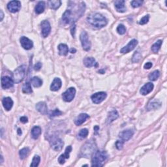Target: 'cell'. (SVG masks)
<instances>
[{"instance_id":"obj_49","label":"cell","mask_w":167,"mask_h":167,"mask_svg":"<svg viewBox=\"0 0 167 167\" xmlns=\"http://www.w3.org/2000/svg\"><path fill=\"white\" fill-rule=\"evenodd\" d=\"M76 52V49L75 48H72L71 50V53L72 54H75Z\"/></svg>"},{"instance_id":"obj_20","label":"cell","mask_w":167,"mask_h":167,"mask_svg":"<svg viewBox=\"0 0 167 167\" xmlns=\"http://www.w3.org/2000/svg\"><path fill=\"white\" fill-rule=\"evenodd\" d=\"M84 64L87 67H97L98 63L92 57H86L83 60Z\"/></svg>"},{"instance_id":"obj_39","label":"cell","mask_w":167,"mask_h":167,"mask_svg":"<svg viewBox=\"0 0 167 167\" xmlns=\"http://www.w3.org/2000/svg\"><path fill=\"white\" fill-rule=\"evenodd\" d=\"M131 3L133 8H137V7H139L142 5L143 1H141V0H134V1H131Z\"/></svg>"},{"instance_id":"obj_42","label":"cell","mask_w":167,"mask_h":167,"mask_svg":"<svg viewBox=\"0 0 167 167\" xmlns=\"http://www.w3.org/2000/svg\"><path fill=\"white\" fill-rule=\"evenodd\" d=\"M41 67H42V63L41 62H38L36 63L35 66H34V70L38 71L41 69Z\"/></svg>"},{"instance_id":"obj_30","label":"cell","mask_w":167,"mask_h":167,"mask_svg":"<svg viewBox=\"0 0 167 167\" xmlns=\"http://www.w3.org/2000/svg\"><path fill=\"white\" fill-rule=\"evenodd\" d=\"M162 44H163V41L162 40H159L156 43H155L151 46V50L153 51V52L157 53L159 50H160Z\"/></svg>"},{"instance_id":"obj_8","label":"cell","mask_w":167,"mask_h":167,"mask_svg":"<svg viewBox=\"0 0 167 167\" xmlns=\"http://www.w3.org/2000/svg\"><path fill=\"white\" fill-rule=\"evenodd\" d=\"M76 90L75 88H69L62 94V99L65 102L72 101L75 98Z\"/></svg>"},{"instance_id":"obj_34","label":"cell","mask_w":167,"mask_h":167,"mask_svg":"<svg viewBox=\"0 0 167 167\" xmlns=\"http://www.w3.org/2000/svg\"><path fill=\"white\" fill-rule=\"evenodd\" d=\"M29 152V149L28 148H24L23 149H22L19 151V155H20V158L21 159H24L27 156Z\"/></svg>"},{"instance_id":"obj_11","label":"cell","mask_w":167,"mask_h":167,"mask_svg":"<svg viewBox=\"0 0 167 167\" xmlns=\"http://www.w3.org/2000/svg\"><path fill=\"white\" fill-rule=\"evenodd\" d=\"M138 42L136 39H132V40L127 44V45L122 48L120 50V52L122 54H127L129 52L132 51L133 49L136 47V46L138 45Z\"/></svg>"},{"instance_id":"obj_14","label":"cell","mask_w":167,"mask_h":167,"mask_svg":"<svg viewBox=\"0 0 167 167\" xmlns=\"http://www.w3.org/2000/svg\"><path fill=\"white\" fill-rule=\"evenodd\" d=\"M20 44L22 47L25 49V50H30L33 48V42L30 39H28V37H22L20 39Z\"/></svg>"},{"instance_id":"obj_19","label":"cell","mask_w":167,"mask_h":167,"mask_svg":"<svg viewBox=\"0 0 167 167\" xmlns=\"http://www.w3.org/2000/svg\"><path fill=\"white\" fill-rule=\"evenodd\" d=\"M62 85V82L60 78H55L50 85V90L53 92H56L60 89Z\"/></svg>"},{"instance_id":"obj_37","label":"cell","mask_w":167,"mask_h":167,"mask_svg":"<svg viewBox=\"0 0 167 167\" xmlns=\"http://www.w3.org/2000/svg\"><path fill=\"white\" fill-rule=\"evenodd\" d=\"M61 114H62V112H61L59 109H56L54 110H52V111H51L50 113H49L50 117L59 116H61Z\"/></svg>"},{"instance_id":"obj_12","label":"cell","mask_w":167,"mask_h":167,"mask_svg":"<svg viewBox=\"0 0 167 167\" xmlns=\"http://www.w3.org/2000/svg\"><path fill=\"white\" fill-rule=\"evenodd\" d=\"M7 9L11 13H16L21 9V3L19 1H11L7 5Z\"/></svg>"},{"instance_id":"obj_23","label":"cell","mask_w":167,"mask_h":167,"mask_svg":"<svg viewBox=\"0 0 167 167\" xmlns=\"http://www.w3.org/2000/svg\"><path fill=\"white\" fill-rule=\"evenodd\" d=\"M36 109L41 114L45 115L48 112V107L46 103L45 102H39L36 105Z\"/></svg>"},{"instance_id":"obj_21","label":"cell","mask_w":167,"mask_h":167,"mask_svg":"<svg viewBox=\"0 0 167 167\" xmlns=\"http://www.w3.org/2000/svg\"><path fill=\"white\" fill-rule=\"evenodd\" d=\"M114 5L116 11L119 13H124L126 11V7L125 6L124 0H117L114 2Z\"/></svg>"},{"instance_id":"obj_1","label":"cell","mask_w":167,"mask_h":167,"mask_svg":"<svg viewBox=\"0 0 167 167\" xmlns=\"http://www.w3.org/2000/svg\"><path fill=\"white\" fill-rule=\"evenodd\" d=\"M74 5V2H73ZM69 9H67L63 14L62 21L65 24H75L78 19H79L85 12V3L80 2L78 5H69Z\"/></svg>"},{"instance_id":"obj_45","label":"cell","mask_w":167,"mask_h":167,"mask_svg":"<svg viewBox=\"0 0 167 167\" xmlns=\"http://www.w3.org/2000/svg\"><path fill=\"white\" fill-rule=\"evenodd\" d=\"M20 122L22 123V124H26V123L28 122V117H27L23 116V117H20Z\"/></svg>"},{"instance_id":"obj_9","label":"cell","mask_w":167,"mask_h":167,"mask_svg":"<svg viewBox=\"0 0 167 167\" xmlns=\"http://www.w3.org/2000/svg\"><path fill=\"white\" fill-rule=\"evenodd\" d=\"M107 94L106 92H100L95 93L94 94L92 95L91 97V99H92V102L95 104H99V103H102L103 100L107 98Z\"/></svg>"},{"instance_id":"obj_27","label":"cell","mask_w":167,"mask_h":167,"mask_svg":"<svg viewBox=\"0 0 167 167\" xmlns=\"http://www.w3.org/2000/svg\"><path fill=\"white\" fill-rule=\"evenodd\" d=\"M45 9V3L44 1H39L37 4V5L35 8V13L37 14H41L43 13Z\"/></svg>"},{"instance_id":"obj_18","label":"cell","mask_w":167,"mask_h":167,"mask_svg":"<svg viewBox=\"0 0 167 167\" xmlns=\"http://www.w3.org/2000/svg\"><path fill=\"white\" fill-rule=\"evenodd\" d=\"M90 117V116L87 114H85V113H82V114H80V115L76 117V119L75 120V124L77 126H79L81 125L82 124H84L86 121L87 119H88Z\"/></svg>"},{"instance_id":"obj_22","label":"cell","mask_w":167,"mask_h":167,"mask_svg":"<svg viewBox=\"0 0 167 167\" xmlns=\"http://www.w3.org/2000/svg\"><path fill=\"white\" fill-rule=\"evenodd\" d=\"M2 104H3L4 109L9 111L13 106V100L11 97H5L2 100Z\"/></svg>"},{"instance_id":"obj_47","label":"cell","mask_w":167,"mask_h":167,"mask_svg":"<svg viewBox=\"0 0 167 167\" xmlns=\"http://www.w3.org/2000/svg\"><path fill=\"white\" fill-rule=\"evenodd\" d=\"M99 127H98V126H95L94 127V131H95V132H97L98 131H99Z\"/></svg>"},{"instance_id":"obj_2","label":"cell","mask_w":167,"mask_h":167,"mask_svg":"<svg viewBox=\"0 0 167 167\" xmlns=\"http://www.w3.org/2000/svg\"><path fill=\"white\" fill-rule=\"evenodd\" d=\"M87 21L91 26L96 28H102L107 26V19L101 14L98 13H91L87 18Z\"/></svg>"},{"instance_id":"obj_40","label":"cell","mask_w":167,"mask_h":167,"mask_svg":"<svg viewBox=\"0 0 167 167\" xmlns=\"http://www.w3.org/2000/svg\"><path fill=\"white\" fill-rule=\"evenodd\" d=\"M149 19V14H147V15L144 16L143 18L140 20L139 24H141V25H144V24H146L148 22Z\"/></svg>"},{"instance_id":"obj_31","label":"cell","mask_w":167,"mask_h":167,"mask_svg":"<svg viewBox=\"0 0 167 167\" xmlns=\"http://www.w3.org/2000/svg\"><path fill=\"white\" fill-rule=\"evenodd\" d=\"M159 76H160V72L158 70H155L149 75L148 78L149 80L155 81L158 79Z\"/></svg>"},{"instance_id":"obj_44","label":"cell","mask_w":167,"mask_h":167,"mask_svg":"<svg viewBox=\"0 0 167 167\" xmlns=\"http://www.w3.org/2000/svg\"><path fill=\"white\" fill-rule=\"evenodd\" d=\"M75 28H76V26H75V24H73L72 25V27H71V34H72V35L73 37H75Z\"/></svg>"},{"instance_id":"obj_32","label":"cell","mask_w":167,"mask_h":167,"mask_svg":"<svg viewBox=\"0 0 167 167\" xmlns=\"http://www.w3.org/2000/svg\"><path fill=\"white\" fill-rule=\"evenodd\" d=\"M33 91L31 86V84L28 82L24 84L22 86V92L24 93H31Z\"/></svg>"},{"instance_id":"obj_43","label":"cell","mask_w":167,"mask_h":167,"mask_svg":"<svg viewBox=\"0 0 167 167\" xmlns=\"http://www.w3.org/2000/svg\"><path fill=\"white\" fill-rule=\"evenodd\" d=\"M152 66H153V64H152L151 62H148L145 63L144 65V68L146 69H149L151 68Z\"/></svg>"},{"instance_id":"obj_46","label":"cell","mask_w":167,"mask_h":167,"mask_svg":"<svg viewBox=\"0 0 167 167\" xmlns=\"http://www.w3.org/2000/svg\"><path fill=\"white\" fill-rule=\"evenodd\" d=\"M0 13H1V21L3 20V16H4V14L3 13V11L2 10H0Z\"/></svg>"},{"instance_id":"obj_33","label":"cell","mask_w":167,"mask_h":167,"mask_svg":"<svg viewBox=\"0 0 167 167\" xmlns=\"http://www.w3.org/2000/svg\"><path fill=\"white\" fill-rule=\"evenodd\" d=\"M88 133H89V131L87 129H81L79 133L78 134V138L80 140H82L86 138L88 135Z\"/></svg>"},{"instance_id":"obj_28","label":"cell","mask_w":167,"mask_h":167,"mask_svg":"<svg viewBox=\"0 0 167 167\" xmlns=\"http://www.w3.org/2000/svg\"><path fill=\"white\" fill-rule=\"evenodd\" d=\"M31 84L35 88H39L43 85V80L37 77H34L31 80Z\"/></svg>"},{"instance_id":"obj_35","label":"cell","mask_w":167,"mask_h":167,"mask_svg":"<svg viewBox=\"0 0 167 167\" xmlns=\"http://www.w3.org/2000/svg\"><path fill=\"white\" fill-rule=\"evenodd\" d=\"M40 161H41L40 157H39V155H35L34 156V157L33 158L32 163H31V164H30V166L32 167L37 166L39 164V163H40Z\"/></svg>"},{"instance_id":"obj_50","label":"cell","mask_w":167,"mask_h":167,"mask_svg":"<svg viewBox=\"0 0 167 167\" xmlns=\"http://www.w3.org/2000/svg\"><path fill=\"white\" fill-rule=\"evenodd\" d=\"M1 163H3V156H1Z\"/></svg>"},{"instance_id":"obj_13","label":"cell","mask_w":167,"mask_h":167,"mask_svg":"<svg viewBox=\"0 0 167 167\" xmlns=\"http://www.w3.org/2000/svg\"><path fill=\"white\" fill-rule=\"evenodd\" d=\"M1 87L3 89H8L13 86L14 85V80L13 78H10L9 77H3L1 79Z\"/></svg>"},{"instance_id":"obj_26","label":"cell","mask_w":167,"mask_h":167,"mask_svg":"<svg viewBox=\"0 0 167 167\" xmlns=\"http://www.w3.org/2000/svg\"><path fill=\"white\" fill-rule=\"evenodd\" d=\"M31 136L33 139H37L41 134V129L40 127L35 126L31 130Z\"/></svg>"},{"instance_id":"obj_6","label":"cell","mask_w":167,"mask_h":167,"mask_svg":"<svg viewBox=\"0 0 167 167\" xmlns=\"http://www.w3.org/2000/svg\"><path fill=\"white\" fill-rule=\"evenodd\" d=\"M50 144L51 148L54 151H60L63 146V142L61 138H58V136H53L50 139Z\"/></svg>"},{"instance_id":"obj_41","label":"cell","mask_w":167,"mask_h":167,"mask_svg":"<svg viewBox=\"0 0 167 167\" xmlns=\"http://www.w3.org/2000/svg\"><path fill=\"white\" fill-rule=\"evenodd\" d=\"M124 142L122 141V140H120V141H117V142H116V147L117 149H119V150H121L123 148V146H124Z\"/></svg>"},{"instance_id":"obj_3","label":"cell","mask_w":167,"mask_h":167,"mask_svg":"<svg viewBox=\"0 0 167 167\" xmlns=\"http://www.w3.org/2000/svg\"><path fill=\"white\" fill-rule=\"evenodd\" d=\"M108 154L105 151H96L92 155V166H103V163L107 160Z\"/></svg>"},{"instance_id":"obj_16","label":"cell","mask_w":167,"mask_h":167,"mask_svg":"<svg viewBox=\"0 0 167 167\" xmlns=\"http://www.w3.org/2000/svg\"><path fill=\"white\" fill-rule=\"evenodd\" d=\"M72 151V146H69L65 149V153L63 154H61L60 156V157L58 158V162L59 163L61 164H63L65 163V160L69 158V154Z\"/></svg>"},{"instance_id":"obj_10","label":"cell","mask_w":167,"mask_h":167,"mask_svg":"<svg viewBox=\"0 0 167 167\" xmlns=\"http://www.w3.org/2000/svg\"><path fill=\"white\" fill-rule=\"evenodd\" d=\"M41 35L44 38L47 37L51 31V26L48 20L42 21L41 24Z\"/></svg>"},{"instance_id":"obj_5","label":"cell","mask_w":167,"mask_h":167,"mask_svg":"<svg viewBox=\"0 0 167 167\" xmlns=\"http://www.w3.org/2000/svg\"><path fill=\"white\" fill-rule=\"evenodd\" d=\"M24 76H25V65H21L14 70L12 78L14 83L19 84L23 80Z\"/></svg>"},{"instance_id":"obj_4","label":"cell","mask_w":167,"mask_h":167,"mask_svg":"<svg viewBox=\"0 0 167 167\" xmlns=\"http://www.w3.org/2000/svg\"><path fill=\"white\" fill-rule=\"evenodd\" d=\"M95 151V142L92 141H90L86 143L82 146L80 150V156L82 157H89L90 156L93 155Z\"/></svg>"},{"instance_id":"obj_38","label":"cell","mask_w":167,"mask_h":167,"mask_svg":"<svg viewBox=\"0 0 167 167\" xmlns=\"http://www.w3.org/2000/svg\"><path fill=\"white\" fill-rule=\"evenodd\" d=\"M117 31L119 35H124L126 32V28L123 24H119L117 28Z\"/></svg>"},{"instance_id":"obj_24","label":"cell","mask_w":167,"mask_h":167,"mask_svg":"<svg viewBox=\"0 0 167 167\" xmlns=\"http://www.w3.org/2000/svg\"><path fill=\"white\" fill-rule=\"evenodd\" d=\"M58 50L60 56H67L69 52V48L65 44H60L58 46Z\"/></svg>"},{"instance_id":"obj_17","label":"cell","mask_w":167,"mask_h":167,"mask_svg":"<svg viewBox=\"0 0 167 167\" xmlns=\"http://www.w3.org/2000/svg\"><path fill=\"white\" fill-rule=\"evenodd\" d=\"M153 88L154 86L152 83L151 82L146 83V84H144L143 86L141 88L140 92H141L142 95H146L149 94L150 92H151V91L153 90Z\"/></svg>"},{"instance_id":"obj_25","label":"cell","mask_w":167,"mask_h":167,"mask_svg":"<svg viewBox=\"0 0 167 167\" xmlns=\"http://www.w3.org/2000/svg\"><path fill=\"white\" fill-rule=\"evenodd\" d=\"M118 117H119L118 112L115 110H112V111L109 112V116H108V118H107V122L109 123V124H110V123L114 122V120H116Z\"/></svg>"},{"instance_id":"obj_15","label":"cell","mask_w":167,"mask_h":167,"mask_svg":"<svg viewBox=\"0 0 167 167\" xmlns=\"http://www.w3.org/2000/svg\"><path fill=\"white\" fill-rule=\"evenodd\" d=\"M134 134V132L131 129H127L122 131L119 134V137L120 140H122L124 142L128 141L131 138L132 135Z\"/></svg>"},{"instance_id":"obj_7","label":"cell","mask_w":167,"mask_h":167,"mask_svg":"<svg viewBox=\"0 0 167 167\" xmlns=\"http://www.w3.org/2000/svg\"><path fill=\"white\" fill-rule=\"evenodd\" d=\"M80 39L82 43V48L86 51H89L91 49V43L89 40V37L86 31H83L80 35Z\"/></svg>"},{"instance_id":"obj_29","label":"cell","mask_w":167,"mask_h":167,"mask_svg":"<svg viewBox=\"0 0 167 167\" xmlns=\"http://www.w3.org/2000/svg\"><path fill=\"white\" fill-rule=\"evenodd\" d=\"M48 4L52 9L57 10L61 6V1L60 0H56V1L52 0V1H49Z\"/></svg>"},{"instance_id":"obj_48","label":"cell","mask_w":167,"mask_h":167,"mask_svg":"<svg viewBox=\"0 0 167 167\" xmlns=\"http://www.w3.org/2000/svg\"><path fill=\"white\" fill-rule=\"evenodd\" d=\"M17 132H18V134L19 135H20V134H22V130L20 128L18 129V131H17Z\"/></svg>"},{"instance_id":"obj_36","label":"cell","mask_w":167,"mask_h":167,"mask_svg":"<svg viewBox=\"0 0 167 167\" xmlns=\"http://www.w3.org/2000/svg\"><path fill=\"white\" fill-rule=\"evenodd\" d=\"M141 54H140L138 52H135V53L134 54V55L132 56V61L133 63H138V61L141 60Z\"/></svg>"}]
</instances>
